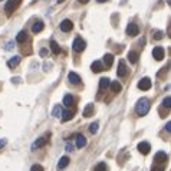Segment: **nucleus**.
I'll return each mask as SVG.
<instances>
[{
  "label": "nucleus",
  "mask_w": 171,
  "mask_h": 171,
  "mask_svg": "<svg viewBox=\"0 0 171 171\" xmlns=\"http://www.w3.org/2000/svg\"><path fill=\"white\" fill-rule=\"evenodd\" d=\"M138 88L141 89V91H148V89L151 88V79L150 78H142L138 82Z\"/></svg>",
  "instance_id": "obj_8"
},
{
  "label": "nucleus",
  "mask_w": 171,
  "mask_h": 171,
  "mask_svg": "<svg viewBox=\"0 0 171 171\" xmlns=\"http://www.w3.org/2000/svg\"><path fill=\"white\" fill-rule=\"evenodd\" d=\"M6 144H7V141H6V140H0V148H2V147H4Z\"/></svg>",
  "instance_id": "obj_35"
},
{
  "label": "nucleus",
  "mask_w": 171,
  "mask_h": 171,
  "mask_svg": "<svg viewBox=\"0 0 171 171\" xmlns=\"http://www.w3.org/2000/svg\"><path fill=\"white\" fill-rule=\"evenodd\" d=\"M78 2H79V3H83V4H85V3H88L89 0H78Z\"/></svg>",
  "instance_id": "obj_39"
},
{
  "label": "nucleus",
  "mask_w": 171,
  "mask_h": 171,
  "mask_svg": "<svg viewBox=\"0 0 171 171\" xmlns=\"http://www.w3.org/2000/svg\"><path fill=\"white\" fill-rule=\"evenodd\" d=\"M127 65H125V62L124 61H120V63H118V69H116V75L120 76V78H124V76L127 75Z\"/></svg>",
  "instance_id": "obj_5"
},
{
  "label": "nucleus",
  "mask_w": 171,
  "mask_h": 171,
  "mask_svg": "<svg viewBox=\"0 0 171 171\" xmlns=\"http://www.w3.org/2000/svg\"><path fill=\"white\" fill-rule=\"evenodd\" d=\"M51 51L53 55H59V53H61V46H59L55 40H51Z\"/></svg>",
  "instance_id": "obj_20"
},
{
  "label": "nucleus",
  "mask_w": 171,
  "mask_h": 171,
  "mask_svg": "<svg viewBox=\"0 0 171 171\" xmlns=\"http://www.w3.org/2000/svg\"><path fill=\"white\" fill-rule=\"evenodd\" d=\"M68 79H69V82L73 83V85H78V83L81 82V76H79L78 73H75V72H69Z\"/></svg>",
  "instance_id": "obj_12"
},
{
  "label": "nucleus",
  "mask_w": 171,
  "mask_h": 171,
  "mask_svg": "<svg viewBox=\"0 0 171 171\" xmlns=\"http://www.w3.org/2000/svg\"><path fill=\"white\" fill-rule=\"evenodd\" d=\"M73 148H75V147H73V144L68 142V144H66V147H65V150L66 151H73Z\"/></svg>",
  "instance_id": "obj_33"
},
{
  "label": "nucleus",
  "mask_w": 171,
  "mask_h": 171,
  "mask_svg": "<svg viewBox=\"0 0 171 171\" xmlns=\"http://www.w3.org/2000/svg\"><path fill=\"white\" fill-rule=\"evenodd\" d=\"M94 171H106V164L105 163H99V164L94 168Z\"/></svg>",
  "instance_id": "obj_29"
},
{
  "label": "nucleus",
  "mask_w": 171,
  "mask_h": 171,
  "mask_svg": "<svg viewBox=\"0 0 171 171\" xmlns=\"http://www.w3.org/2000/svg\"><path fill=\"white\" fill-rule=\"evenodd\" d=\"M73 104H75V99H73V96H72V95H65V96H63V105H65V106L71 108Z\"/></svg>",
  "instance_id": "obj_17"
},
{
  "label": "nucleus",
  "mask_w": 171,
  "mask_h": 171,
  "mask_svg": "<svg viewBox=\"0 0 171 171\" xmlns=\"http://www.w3.org/2000/svg\"><path fill=\"white\" fill-rule=\"evenodd\" d=\"M140 33V28L135 23H130L127 26V35L128 36H137Z\"/></svg>",
  "instance_id": "obj_7"
},
{
  "label": "nucleus",
  "mask_w": 171,
  "mask_h": 171,
  "mask_svg": "<svg viewBox=\"0 0 171 171\" xmlns=\"http://www.w3.org/2000/svg\"><path fill=\"white\" fill-rule=\"evenodd\" d=\"M128 59H130L131 63H137L138 62V53L137 52H134V51L128 52Z\"/></svg>",
  "instance_id": "obj_26"
},
{
  "label": "nucleus",
  "mask_w": 171,
  "mask_h": 171,
  "mask_svg": "<svg viewBox=\"0 0 171 171\" xmlns=\"http://www.w3.org/2000/svg\"><path fill=\"white\" fill-rule=\"evenodd\" d=\"M155 39H157V40H160V39H163V32H157V33H155V36H154Z\"/></svg>",
  "instance_id": "obj_34"
},
{
  "label": "nucleus",
  "mask_w": 171,
  "mask_h": 171,
  "mask_svg": "<svg viewBox=\"0 0 171 171\" xmlns=\"http://www.w3.org/2000/svg\"><path fill=\"white\" fill-rule=\"evenodd\" d=\"M62 106L61 105H56L55 106V110H53V112H52V115L55 116V118H61V115H62Z\"/></svg>",
  "instance_id": "obj_27"
},
{
  "label": "nucleus",
  "mask_w": 171,
  "mask_h": 171,
  "mask_svg": "<svg viewBox=\"0 0 171 171\" xmlns=\"http://www.w3.org/2000/svg\"><path fill=\"white\" fill-rule=\"evenodd\" d=\"M30 171H45V170H43V167H42V165H39V164H35L33 167L30 168Z\"/></svg>",
  "instance_id": "obj_31"
},
{
  "label": "nucleus",
  "mask_w": 171,
  "mask_h": 171,
  "mask_svg": "<svg viewBox=\"0 0 171 171\" xmlns=\"http://www.w3.org/2000/svg\"><path fill=\"white\" fill-rule=\"evenodd\" d=\"M165 130H167V132H170V131H171V122H167V125H165Z\"/></svg>",
  "instance_id": "obj_36"
},
{
  "label": "nucleus",
  "mask_w": 171,
  "mask_h": 171,
  "mask_svg": "<svg viewBox=\"0 0 171 171\" xmlns=\"http://www.w3.org/2000/svg\"><path fill=\"white\" fill-rule=\"evenodd\" d=\"M167 158H168V155L165 154L164 151H158L157 154H155V157H154V161L157 163V164H161V163L167 161Z\"/></svg>",
  "instance_id": "obj_11"
},
{
  "label": "nucleus",
  "mask_w": 171,
  "mask_h": 171,
  "mask_svg": "<svg viewBox=\"0 0 171 171\" xmlns=\"http://www.w3.org/2000/svg\"><path fill=\"white\" fill-rule=\"evenodd\" d=\"M98 128H99V124H98V122H92V124H91V127H89V131H91V134H96V132H98Z\"/></svg>",
  "instance_id": "obj_28"
},
{
  "label": "nucleus",
  "mask_w": 171,
  "mask_h": 171,
  "mask_svg": "<svg viewBox=\"0 0 171 171\" xmlns=\"http://www.w3.org/2000/svg\"><path fill=\"white\" fill-rule=\"evenodd\" d=\"M72 28H73V23H72V20H69V19H65V20L61 22V30L62 32H71Z\"/></svg>",
  "instance_id": "obj_10"
},
{
  "label": "nucleus",
  "mask_w": 171,
  "mask_h": 171,
  "mask_svg": "<svg viewBox=\"0 0 171 171\" xmlns=\"http://www.w3.org/2000/svg\"><path fill=\"white\" fill-rule=\"evenodd\" d=\"M138 151H140L141 154H144V155H147L148 152L151 151V145H150V142H140L138 144Z\"/></svg>",
  "instance_id": "obj_9"
},
{
  "label": "nucleus",
  "mask_w": 171,
  "mask_h": 171,
  "mask_svg": "<svg viewBox=\"0 0 171 171\" xmlns=\"http://www.w3.org/2000/svg\"><path fill=\"white\" fill-rule=\"evenodd\" d=\"M114 63V56L111 55V53H106L105 56H104V65L106 66V68H111Z\"/></svg>",
  "instance_id": "obj_16"
},
{
  "label": "nucleus",
  "mask_w": 171,
  "mask_h": 171,
  "mask_svg": "<svg viewBox=\"0 0 171 171\" xmlns=\"http://www.w3.org/2000/svg\"><path fill=\"white\" fill-rule=\"evenodd\" d=\"M111 85V89H112V92H121V89H122V85H121L118 81H114V82L110 83Z\"/></svg>",
  "instance_id": "obj_24"
},
{
  "label": "nucleus",
  "mask_w": 171,
  "mask_h": 171,
  "mask_svg": "<svg viewBox=\"0 0 171 171\" xmlns=\"http://www.w3.org/2000/svg\"><path fill=\"white\" fill-rule=\"evenodd\" d=\"M19 62H20V56H13L10 61L7 62V65H9V68H14V66L19 65Z\"/></svg>",
  "instance_id": "obj_25"
},
{
  "label": "nucleus",
  "mask_w": 171,
  "mask_h": 171,
  "mask_svg": "<svg viewBox=\"0 0 171 171\" xmlns=\"http://www.w3.org/2000/svg\"><path fill=\"white\" fill-rule=\"evenodd\" d=\"M19 4H20V0H9L6 3V6H4V12H6L7 14H12L17 9Z\"/></svg>",
  "instance_id": "obj_2"
},
{
  "label": "nucleus",
  "mask_w": 171,
  "mask_h": 171,
  "mask_svg": "<svg viewBox=\"0 0 171 171\" xmlns=\"http://www.w3.org/2000/svg\"><path fill=\"white\" fill-rule=\"evenodd\" d=\"M26 39H28V33H26V32L22 30V32L17 33V36H16V42H17V43H24Z\"/></svg>",
  "instance_id": "obj_19"
},
{
  "label": "nucleus",
  "mask_w": 171,
  "mask_h": 171,
  "mask_svg": "<svg viewBox=\"0 0 171 171\" xmlns=\"http://www.w3.org/2000/svg\"><path fill=\"white\" fill-rule=\"evenodd\" d=\"M91 69H92L95 73H99V72H102L104 71V65H102V62H99V61H95L92 63V66H91Z\"/></svg>",
  "instance_id": "obj_14"
},
{
  "label": "nucleus",
  "mask_w": 171,
  "mask_h": 171,
  "mask_svg": "<svg viewBox=\"0 0 171 171\" xmlns=\"http://www.w3.org/2000/svg\"><path fill=\"white\" fill-rule=\"evenodd\" d=\"M0 2H2V0H0Z\"/></svg>",
  "instance_id": "obj_42"
},
{
  "label": "nucleus",
  "mask_w": 171,
  "mask_h": 171,
  "mask_svg": "<svg viewBox=\"0 0 171 171\" xmlns=\"http://www.w3.org/2000/svg\"><path fill=\"white\" fill-rule=\"evenodd\" d=\"M43 28H45V26H43L42 22H36V23L32 26V32H33V33H39V32L43 30Z\"/></svg>",
  "instance_id": "obj_23"
},
{
  "label": "nucleus",
  "mask_w": 171,
  "mask_h": 171,
  "mask_svg": "<svg viewBox=\"0 0 171 171\" xmlns=\"http://www.w3.org/2000/svg\"><path fill=\"white\" fill-rule=\"evenodd\" d=\"M85 46H86V43H85V40L83 39H81V38H76L75 40H73V43H72V49L75 52H82L83 49H85Z\"/></svg>",
  "instance_id": "obj_3"
},
{
  "label": "nucleus",
  "mask_w": 171,
  "mask_h": 171,
  "mask_svg": "<svg viewBox=\"0 0 171 171\" xmlns=\"http://www.w3.org/2000/svg\"><path fill=\"white\" fill-rule=\"evenodd\" d=\"M51 63H45V68H46V69H45V71H49V68H51Z\"/></svg>",
  "instance_id": "obj_38"
},
{
  "label": "nucleus",
  "mask_w": 171,
  "mask_h": 171,
  "mask_svg": "<svg viewBox=\"0 0 171 171\" xmlns=\"http://www.w3.org/2000/svg\"><path fill=\"white\" fill-rule=\"evenodd\" d=\"M152 171H164V165H154Z\"/></svg>",
  "instance_id": "obj_32"
},
{
  "label": "nucleus",
  "mask_w": 171,
  "mask_h": 171,
  "mask_svg": "<svg viewBox=\"0 0 171 171\" xmlns=\"http://www.w3.org/2000/svg\"><path fill=\"white\" fill-rule=\"evenodd\" d=\"M69 161H71V160H69V157H66V155H65V157H62L61 160H59V163H58V168H59V170L66 168L69 165Z\"/></svg>",
  "instance_id": "obj_15"
},
{
  "label": "nucleus",
  "mask_w": 171,
  "mask_h": 171,
  "mask_svg": "<svg viewBox=\"0 0 171 171\" xmlns=\"http://www.w3.org/2000/svg\"><path fill=\"white\" fill-rule=\"evenodd\" d=\"M40 55H42V56H46V55H48V51H46V49H42V51H40Z\"/></svg>",
  "instance_id": "obj_37"
},
{
  "label": "nucleus",
  "mask_w": 171,
  "mask_h": 171,
  "mask_svg": "<svg viewBox=\"0 0 171 171\" xmlns=\"http://www.w3.org/2000/svg\"><path fill=\"white\" fill-rule=\"evenodd\" d=\"M63 2H65V0H58V3H63Z\"/></svg>",
  "instance_id": "obj_41"
},
{
  "label": "nucleus",
  "mask_w": 171,
  "mask_h": 171,
  "mask_svg": "<svg viewBox=\"0 0 171 171\" xmlns=\"http://www.w3.org/2000/svg\"><path fill=\"white\" fill-rule=\"evenodd\" d=\"M62 121H65V122H66V121H71L72 120V118H73V112H72V111H62Z\"/></svg>",
  "instance_id": "obj_21"
},
{
  "label": "nucleus",
  "mask_w": 171,
  "mask_h": 171,
  "mask_svg": "<svg viewBox=\"0 0 171 171\" xmlns=\"http://www.w3.org/2000/svg\"><path fill=\"white\" fill-rule=\"evenodd\" d=\"M164 56H165L164 48H161V46H155V48L152 49V58H154L155 61H163Z\"/></svg>",
  "instance_id": "obj_4"
},
{
  "label": "nucleus",
  "mask_w": 171,
  "mask_h": 171,
  "mask_svg": "<svg viewBox=\"0 0 171 171\" xmlns=\"http://www.w3.org/2000/svg\"><path fill=\"white\" fill-rule=\"evenodd\" d=\"M86 145V138L83 135H76V147L83 148Z\"/></svg>",
  "instance_id": "obj_18"
},
{
  "label": "nucleus",
  "mask_w": 171,
  "mask_h": 171,
  "mask_svg": "<svg viewBox=\"0 0 171 171\" xmlns=\"http://www.w3.org/2000/svg\"><path fill=\"white\" fill-rule=\"evenodd\" d=\"M163 104H164L165 108H170V106H171V98H170V96H165L164 101H163Z\"/></svg>",
  "instance_id": "obj_30"
},
{
  "label": "nucleus",
  "mask_w": 171,
  "mask_h": 171,
  "mask_svg": "<svg viewBox=\"0 0 171 171\" xmlns=\"http://www.w3.org/2000/svg\"><path fill=\"white\" fill-rule=\"evenodd\" d=\"M83 116L85 118H89V116H92L94 115V104H88V105L83 108Z\"/></svg>",
  "instance_id": "obj_13"
},
{
  "label": "nucleus",
  "mask_w": 171,
  "mask_h": 171,
  "mask_svg": "<svg viewBox=\"0 0 171 171\" xmlns=\"http://www.w3.org/2000/svg\"><path fill=\"white\" fill-rule=\"evenodd\" d=\"M150 101L147 99V98H142V99H140L137 102V105H135V112L138 114L140 116H144L147 115L148 111H150Z\"/></svg>",
  "instance_id": "obj_1"
},
{
  "label": "nucleus",
  "mask_w": 171,
  "mask_h": 171,
  "mask_svg": "<svg viewBox=\"0 0 171 171\" xmlns=\"http://www.w3.org/2000/svg\"><path fill=\"white\" fill-rule=\"evenodd\" d=\"M49 138L48 137H42V138H38V140L33 142V145H32V150H36V148H40V147H45L46 144H48Z\"/></svg>",
  "instance_id": "obj_6"
},
{
  "label": "nucleus",
  "mask_w": 171,
  "mask_h": 171,
  "mask_svg": "<svg viewBox=\"0 0 171 171\" xmlns=\"http://www.w3.org/2000/svg\"><path fill=\"white\" fill-rule=\"evenodd\" d=\"M110 83H111V79H108V78H102V79H99V89H101V91L106 89L108 86H110Z\"/></svg>",
  "instance_id": "obj_22"
},
{
  "label": "nucleus",
  "mask_w": 171,
  "mask_h": 171,
  "mask_svg": "<svg viewBox=\"0 0 171 171\" xmlns=\"http://www.w3.org/2000/svg\"><path fill=\"white\" fill-rule=\"evenodd\" d=\"M99 3H105V2H108V0H98Z\"/></svg>",
  "instance_id": "obj_40"
}]
</instances>
